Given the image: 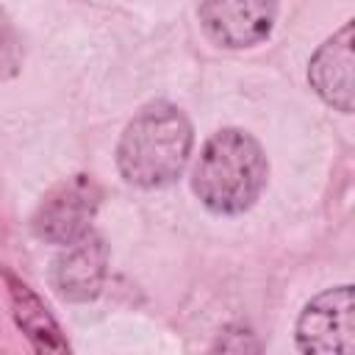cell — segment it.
<instances>
[{
  "instance_id": "2",
  "label": "cell",
  "mask_w": 355,
  "mask_h": 355,
  "mask_svg": "<svg viewBox=\"0 0 355 355\" xmlns=\"http://www.w3.org/2000/svg\"><path fill=\"white\" fill-rule=\"evenodd\" d=\"M266 175L269 164L263 147L250 133L225 128L205 141L191 172V191L208 211L236 216L255 205Z\"/></svg>"
},
{
  "instance_id": "10",
  "label": "cell",
  "mask_w": 355,
  "mask_h": 355,
  "mask_svg": "<svg viewBox=\"0 0 355 355\" xmlns=\"http://www.w3.org/2000/svg\"><path fill=\"white\" fill-rule=\"evenodd\" d=\"M19 67V44L11 22L0 14V78L14 75Z\"/></svg>"
},
{
  "instance_id": "3",
  "label": "cell",
  "mask_w": 355,
  "mask_h": 355,
  "mask_svg": "<svg viewBox=\"0 0 355 355\" xmlns=\"http://www.w3.org/2000/svg\"><path fill=\"white\" fill-rule=\"evenodd\" d=\"M297 347L308 355L355 352V294L352 286H336L313 297L297 319Z\"/></svg>"
},
{
  "instance_id": "7",
  "label": "cell",
  "mask_w": 355,
  "mask_h": 355,
  "mask_svg": "<svg viewBox=\"0 0 355 355\" xmlns=\"http://www.w3.org/2000/svg\"><path fill=\"white\" fill-rule=\"evenodd\" d=\"M355 50H352V22H344L338 33H333L308 64L311 89L336 111L349 114L355 108V83H352Z\"/></svg>"
},
{
  "instance_id": "9",
  "label": "cell",
  "mask_w": 355,
  "mask_h": 355,
  "mask_svg": "<svg viewBox=\"0 0 355 355\" xmlns=\"http://www.w3.org/2000/svg\"><path fill=\"white\" fill-rule=\"evenodd\" d=\"M214 349H222V352H258L261 349V341L255 338V333L250 327H244V324H227L219 333Z\"/></svg>"
},
{
  "instance_id": "5",
  "label": "cell",
  "mask_w": 355,
  "mask_h": 355,
  "mask_svg": "<svg viewBox=\"0 0 355 355\" xmlns=\"http://www.w3.org/2000/svg\"><path fill=\"white\" fill-rule=\"evenodd\" d=\"M277 19V0H202L200 25L211 42L227 50L261 44Z\"/></svg>"
},
{
  "instance_id": "1",
  "label": "cell",
  "mask_w": 355,
  "mask_h": 355,
  "mask_svg": "<svg viewBox=\"0 0 355 355\" xmlns=\"http://www.w3.org/2000/svg\"><path fill=\"white\" fill-rule=\"evenodd\" d=\"M191 122L172 103L144 105L116 144L119 175L139 189H164L180 178L191 155Z\"/></svg>"
},
{
  "instance_id": "4",
  "label": "cell",
  "mask_w": 355,
  "mask_h": 355,
  "mask_svg": "<svg viewBox=\"0 0 355 355\" xmlns=\"http://www.w3.org/2000/svg\"><path fill=\"white\" fill-rule=\"evenodd\" d=\"M100 205V186L89 175H72L53 186L33 214V233L47 244H69L89 233Z\"/></svg>"
},
{
  "instance_id": "8",
  "label": "cell",
  "mask_w": 355,
  "mask_h": 355,
  "mask_svg": "<svg viewBox=\"0 0 355 355\" xmlns=\"http://www.w3.org/2000/svg\"><path fill=\"white\" fill-rule=\"evenodd\" d=\"M6 283H8V294H11L14 322L25 333V338L31 341V347L36 352H67L69 344L61 336L58 322L53 319V313L47 311V305L33 294V288H28L11 272H6Z\"/></svg>"
},
{
  "instance_id": "6",
  "label": "cell",
  "mask_w": 355,
  "mask_h": 355,
  "mask_svg": "<svg viewBox=\"0 0 355 355\" xmlns=\"http://www.w3.org/2000/svg\"><path fill=\"white\" fill-rule=\"evenodd\" d=\"M108 269V247L103 236L83 233L69 241L53 263V286L67 302H89L100 294Z\"/></svg>"
}]
</instances>
